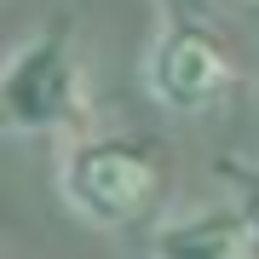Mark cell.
<instances>
[{
  "label": "cell",
  "instance_id": "6da1fadb",
  "mask_svg": "<svg viewBox=\"0 0 259 259\" xmlns=\"http://www.w3.org/2000/svg\"><path fill=\"white\" fill-rule=\"evenodd\" d=\"M64 202L93 225H133L156 202V167H150L133 144H81L58 167Z\"/></svg>",
  "mask_w": 259,
  "mask_h": 259
},
{
  "label": "cell",
  "instance_id": "7a4b0ae2",
  "mask_svg": "<svg viewBox=\"0 0 259 259\" xmlns=\"http://www.w3.org/2000/svg\"><path fill=\"white\" fill-rule=\"evenodd\" d=\"M81 110V81L64 52V40H29V47L6 64L0 81V115L12 133H47Z\"/></svg>",
  "mask_w": 259,
  "mask_h": 259
},
{
  "label": "cell",
  "instance_id": "3957f363",
  "mask_svg": "<svg viewBox=\"0 0 259 259\" xmlns=\"http://www.w3.org/2000/svg\"><path fill=\"white\" fill-rule=\"evenodd\" d=\"M225 87H231V58L207 29L179 23L150 47V93L167 110H207Z\"/></svg>",
  "mask_w": 259,
  "mask_h": 259
},
{
  "label": "cell",
  "instance_id": "277c9868",
  "mask_svg": "<svg viewBox=\"0 0 259 259\" xmlns=\"http://www.w3.org/2000/svg\"><path fill=\"white\" fill-rule=\"evenodd\" d=\"M150 253L156 259H248L253 253V231H248L242 213L207 207V213H190V219H173L156 236Z\"/></svg>",
  "mask_w": 259,
  "mask_h": 259
},
{
  "label": "cell",
  "instance_id": "5b68a950",
  "mask_svg": "<svg viewBox=\"0 0 259 259\" xmlns=\"http://www.w3.org/2000/svg\"><path fill=\"white\" fill-rule=\"evenodd\" d=\"M253 213H259V196H253Z\"/></svg>",
  "mask_w": 259,
  "mask_h": 259
}]
</instances>
